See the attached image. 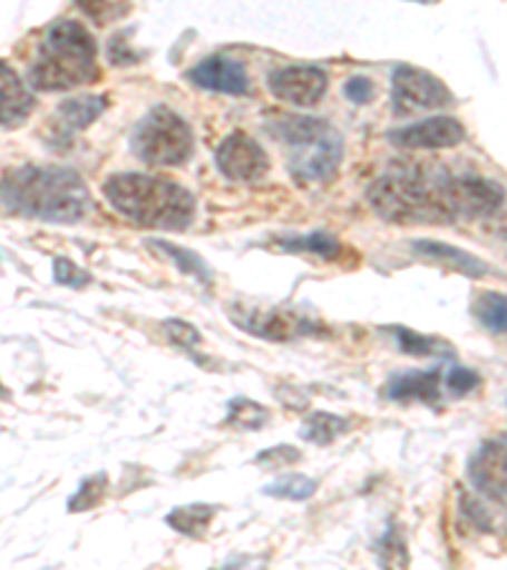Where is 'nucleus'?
I'll return each instance as SVG.
<instances>
[{
	"label": "nucleus",
	"mask_w": 507,
	"mask_h": 570,
	"mask_svg": "<svg viewBox=\"0 0 507 570\" xmlns=\"http://www.w3.org/2000/svg\"><path fill=\"white\" fill-rule=\"evenodd\" d=\"M445 371L431 367V371H413L401 373L386 383V399L391 401H421L437 403L439 401V383Z\"/></svg>",
	"instance_id": "dca6fc26"
},
{
	"label": "nucleus",
	"mask_w": 507,
	"mask_h": 570,
	"mask_svg": "<svg viewBox=\"0 0 507 570\" xmlns=\"http://www.w3.org/2000/svg\"><path fill=\"white\" fill-rule=\"evenodd\" d=\"M254 462L260 466H266V469H284V466H292V464L300 462V452H298V449L282 444V446L266 449V452L256 456Z\"/></svg>",
	"instance_id": "c756f323"
},
{
	"label": "nucleus",
	"mask_w": 507,
	"mask_h": 570,
	"mask_svg": "<svg viewBox=\"0 0 507 570\" xmlns=\"http://www.w3.org/2000/svg\"><path fill=\"white\" fill-rule=\"evenodd\" d=\"M469 482L490 500H507V434L479 444L467 466Z\"/></svg>",
	"instance_id": "9d476101"
},
{
	"label": "nucleus",
	"mask_w": 507,
	"mask_h": 570,
	"mask_svg": "<svg viewBox=\"0 0 507 570\" xmlns=\"http://www.w3.org/2000/svg\"><path fill=\"white\" fill-rule=\"evenodd\" d=\"M107 109V97L95 95V97H74L69 102H61L57 115L49 119V127L57 140H69L81 130H87L91 122L105 115Z\"/></svg>",
	"instance_id": "4468645a"
},
{
	"label": "nucleus",
	"mask_w": 507,
	"mask_h": 570,
	"mask_svg": "<svg viewBox=\"0 0 507 570\" xmlns=\"http://www.w3.org/2000/svg\"><path fill=\"white\" fill-rule=\"evenodd\" d=\"M133 153L147 165L173 168L191 158L193 132L175 109L158 105L137 122L133 132Z\"/></svg>",
	"instance_id": "423d86ee"
},
{
	"label": "nucleus",
	"mask_w": 507,
	"mask_h": 570,
	"mask_svg": "<svg viewBox=\"0 0 507 570\" xmlns=\"http://www.w3.org/2000/svg\"><path fill=\"white\" fill-rule=\"evenodd\" d=\"M413 252L427 256V259L437 262L441 266H447V269H455L459 274H465V277H472V279H482L487 272V264L482 259H477L469 252L457 249V246H449V244H441V242H429V238H419V242H413Z\"/></svg>",
	"instance_id": "f3484780"
},
{
	"label": "nucleus",
	"mask_w": 507,
	"mask_h": 570,
	"mask_svg": "<svg viewBox=\"0 0 507 570\" xmlns=\"http://www.w3.org/2000/svg\"><path fill=\"white\" fill-rule=\"evenodd\" d=\"M348 431H350L348 419L335 416V413H328V411H315L302 421L300 436L315 446H328L333 444L335 439L348 434Z\"/></svg>",
	"instance_id": "a211bd4d"
},
{
	"label": "nucleus",
	"mask_w": 507,
	"mask_h": 570,
	"mask_svg": "<svg viewBox=\"0 0 507 570\" xmlns=\"http://www.w3.org/2000/svg\"><path fill=\"white\" fill-rule=\"evenodd\" d=\"M79 8L85 13H89L99 23H105V21H109V18H117V16H125L127 13V6H109V3H91V6L89 3H81Z\"/></svg>",
	"instance_id": "473e14b6"
},
{
	"label": "nucleus",
	"mask_w": 507,
	"mask_h": 570,
	"mask_svg": "<svg viewBox=\"0 0 507 570\" xmlns=\"http://www.w3.org/2000/svg\"><path fill=\"white\" fill-rule=\"evenodd\" d=\"M91 79H97L95 36L71 18L51 23L29 67V85L39 91H67Z\"/></svg>",
	"instance_id": "20e7f679"
},
{
	"label": "nucleus",
	"mask_w": 507,
	"mask_h": 570,
	"mask_svg": "<svg viewBox=\"0 0 507 570\" xmlns=\"http://www.w3.org/2000/svg\"><path fill=\"white\" fill-rule=\"evenodd\" d=\"M315 492H318V482L310 480V476H304V474H290V476H284V480H280V482L264 487L266 498L292 500V502L308 500Z\"/></svg>",
	"instance_id": "a878e982"
},
{
	"label": "nucleus",
	"mask_w": 507,
	"mask_h": 570,
	"mask_svg": "<svg viewBox=\"0 0 507 570\" xmlns=\"http://www.w3.org/2000/svg\"><path fill=\"white\" fill-rule=\"evenodd\" d=\"M147 246H153V249L168 254L170 259H173V264L178 266L183 274H191V277H196L203 284H211V279H214V274H211L208 264L203 262L198 254L183 249V246H175V244L163 242V238H153V242H147Z\"/></svg>",
	"instance_id": "412c9836"
},
{
	"label": "nucleus",
	"mask_w": 507,
	"mask_h": 570,
	"mask_svg": "<svg viewBox=\"0 0 507 570\" xmlns=\"http://www.w3.org/2000/svg\"><path fill=\"white\" fill-rule=\"evenodd\" d=\"M107 494V474H91L85 482L79 484V490L74 492V498H69V512H87L95 510L97 504L105 500Z\"/></svg>",
	"instance_id": "bb28decb"
},
{
	"label": "nucleus",
	"mask_w": 507,
	"mask_h": 570,
	"mask_svg": "<svg viewBox=\"0 0 507 570\" xmlns=\"http://www.w3.org/2000/svg\"><path fill=\"white\" fill-rule=\"evenodd\" d=\"M272 135L290 147V170L302 183L328 180L343 160V137L325 119L282 117Z\"/></svg>",
	"instance_id": "39448f33"
},
{
	"label": "nucleus",
	"mask_w": 507,
	"mask_h": 570,
	"mask_svg": "<svg viewBox=\"0 0 507 570\" xmlns=\"http://www.w3.org/2000/svg\"><path fill=\"white\" fill-rule=\"evenodd\" d=\"M107 204L119 216L135 220L143 228L186 232L196 218V198L181 183L143 176V173H117L101 186Z\"/></svg>",
	"instance_id": "7ed1b4c3"
},
{
	"label": "nucleus",
	"mask_w": 507,
	"mask_h": 570,
	"mask_svg": "<svg viewBox=\"0 0 507 570\" xmlns=\"http://www.w3.org/2000/svg\"><path fill=\"white\" fill-rule=\"evenodd\" d=\"M188 79L201 89L221 91V95L242 97L248 91V73L244 63L226 57H208L198 61L188 71Z\"/></svg>",
	"instance_id": "ddd939ff"
},
{
	"label": "nucleus",
	"mask_w": 507,
	"mask_h": 570,
	"mask_svg": "<svg viewBox=\"0 0 507 570\" xmlns=\"http://www.w3.org/2000/svg\"><path fill=\"white\" fill-rule=\"evenodd\" d=\"M391 333L396 337V343H399L401 353H406V355H417V357H429V355L451 357V355H455L451 345L445 343V340H439V337L419 335V333H413V330L403 327V325L391 327Z\"/></svg>",
	"instance_id": "aec40b11"
},
{
	"label": "nucleus",
	"mask_w": 507,
	"mask_h": 570,
	"mask_svg": "<svg viewBox=\"0 0 507 570\" xmlns=\"http://www.w3.org/2000/svg\"><path fill=\"white\" fill-rule=\"evenodd\" d=\"M33 105L36 99L31 89L23 85L21 77L8 63H3L0 67V119H3L6 130L23 125L33 112Z\"/></svg>",
	"instance_id": "2eb2a0df"
},
{
	"label": "nucleus",
	"mask_w": 507,
	"mask_h": 570,
	"mask_svg": "<svg viewBox=\"0 0 507 570\" xmlns=\"http://www.w3.org/2000/svg\"><path fill=\"white\" fill-rule=\"evenodd\" d=\"M216 518V508H211V504H186V508H175L165 522L173 530H178L181 535H188V538H201L203 532L208 530L211 520Z\"/></svg>",
	"instance_id": "6ab92c4d"
},
{
	"label": "nucleus",
	"mask_w": 507,
	"mask_h": 570,
	"mask_svg": "<svg viewBox=\"0 0 507 570\" xmlns=\"http://www.w3.org/2000/svg\"><path fill=\"white\" fill-rule=\"evenodd\" d=\"M6 214L77 224L91 210V196L79 173L53 165H23L3 178Z\"/></svg>",
	"instance_id": "f03ea898"
},
{
	"label": "nucleus",
	"mask_w": 507,
	"mask_h": 570,
	"mask_svg": "<svg viewBox=\"0 0 507 570\" xmlns=\"http://www.w3.org/2000/svg\"><path fill=\"white\" fill-rule=\"evenodd\" d=\"M280 246L284 252L315 254V256H320V259H335V256L340 254V242L335 236H330L325 232L298 236V238H282Z\"/></svg>",
	"instance_id": "5701e85b"
},
{
	"label": "nucleus",
	"mask_w": 507,
	"mask_h": 570,
	"mask_svg": "<svg viewBox=\"0 0 507 570\" xmlns=\"http://www.w3.org/2000/svg\"><path fill=\"white\" fill-rule=\"evenodd\" d=\"M391 109L396 117L431 112L451 105V91L435 73L401 63L391 77Z\"/></svg>",
	"instance_id": "0eeeda50"
},
{
	"label": "nucleus",
	"mask_w": 507,
	"mask_h": 570,
	"mask_svg": "<svg viewBox=\"0 0 507 570\" xmlns=\"http://www.w3.org/2000/svg\"><path fill=\"white\" fill-rule=\"evenodd\" d=\"M447 385L455 395H467L469 391H475L479 385V375L475 371H469L465 365H455L447 373Z\"/></svg>",
	"instance_id": "7c9ffc66"
},
{
	"label": "nucleus",
	"mask_w": 507,
	"mask_h": 570,
	"mask_svg": "<svg viewBox=\"0 0 507 570\" xmlns=\"http://www.w3.org/2000/svg\"><path fill=\"white\" fill-rule=\"evenodd\" d=\"M270 89L276 99L294 107L318 105L328 91V73L318 67H284L270 77Z\"/></svg>",
	"instance_id": "9b49d317"
},
{
	"label": "nucleus",
	"mask_w": 507,
	"mask_h": 570,
	"mask_svg": "<svg viewBox=\"0 0 507 570\" xmlns=\"http://www.w3.org/2000/svg\"><path fill=\"white\" fill-rule=\"evenodd\" d=\"M232 320L244 330V333H252L264 340H274V343H290V340L315 335L320 330L318 322H312L310 317L300 315V312L284 309V307L236 305L232 309Z\"/></svg>",
	"instance_id": "6e6552de"
},
{
	"label": "nucleus",
	"mask_w": 507,
	"mask_h": 570,
	"mask_svg": "<svg viewBox=\"0 0 507 570\" xmlns=\"http://www.w3.org/2000/svg\"><path fill=\"white\" fill-rule=\"evenodd\" d=\"M163 330H165V335H168L170 343L183 347V351H191L193 345L201 343V333H198L196 327L191 325V322H183V320H165V322H163Z\"/></svg>",
	"instance_id": "c85d7f7f"
},
{
	"label": "nucleus",
	"mask_w": 507,
	"mask_h": 570,
	"mask_svg": "<svg viewBox=\"0 0 507 570\" xmlns=\"http://www.w3.org/2000/svg\"><path fill=\"white\" fill-rule=\"evenodd\" d=\"M266 419H270V413H266L262 403H254L248 399H236L228 403L226 424H232L234 429L256 431L266 424Z\"/></svg>",
	"instance_id": "393cba45"
},
{
	"label": "nucleus",
	"mask_w": 507,
	"mask_h": 570,
	"mask_svg": "<svg viewBox=\"0 0 507 570\" xmlns=\"http://www.w3.org/2000/svg\"><path fill=\"white\" fill-rule=\"evenodd\" d=\"M368 204L383 220L399 226L462 220L459 176L447 170L406 168L386 173L368 188Z\"/></svg>",
	"instance_id": "f257e3e1"
},
{
	"label": "nucleus",
	"mask_w": 507,
	"mask_h": 570,
	"mask_svg": "<svg viewBox=\"0 0 507 570\" xmlns=\"http://www.w3.org/2000/svg\"><path fill=\"white\" fill-rule=\"evenodd\" d=\"M389 140L406 150H449L465 140V127L455 117H429L389 132Z\"/></svg>",
	"instance_id": "f8f14e48"
},
{
	"label": "nucleus",
	"mask_w": 507,
	"mask_h": 570,
	"mask_svg": "<svg viewBox=\"0 0 507 570\" xmlns=\"http://www.w3.org/2000/svg\"><path fill=\"white\" fill-rule=\"evenodd\" d=\"M475 315L490 333H507V297L497 292L479 294L475 302Z\"/></svg>",
	"instance_id": "b1692460"
},
{
	"label": "nucleus",
	"mask_w": 507,
	"mask_h": 570,
	"mask_svg": "<svg viewBox=\"0 0 507 570\" xmlns=\"http://www.w3.org/2000/svg\"><path fill=\"white\" fill-rule=\"evenodd\" d=\"M343 91H345V97L350 99V102L365 105V102H371L376 89H373V81L368 77H353V79L345 81Z\"/></svg>",
	"instance_id": "2f4dec72"
},
{
	"label": "nucleus",
	"mask_w": 507,
	"mask_h": 570,
	"mask_svg": "<svg viewBox=\"0 0 507 570\" xmlns=\"http://www.w3.org/2000/svg\"><path fill=\"white\" fill-rule=\"evenodd\" d=\"M216 168L224 178L236 183H254L266 176L270 158L264 147L244 132H234L221 140L216 150Z\"/></svg>",
	"instance_id": "1a4fd4ad"
},
{
	"label": "nucleus",
	"mask_w": 507,
	"mask_h": 570,
	"mask_svg": "<svg viewBox=\"0 0 507 570\" xmlns=\"http://www.w3.org/2000/svg\"><path fill=\"white\" fill-rule=\"evenodd\" d=\"M376 558L383 570H409V550L399 528H389L376 542Z\"/></svg>",
	"instance_id": "4be33fe9"
},
{
	"label": "nucleus",
	"mask_w": 507,
	"mask_h": 570,
	"mask_svg": "<svg viewBox=\"0 0 507 570\" xmlns=\"http://www.w3.org/2000/svg\"><path fill=\"white\" fill-rule=\"evenodd\" d=\"M53 279L64 284V287H85V284L91 282V274L67 259V256H59V259H53Z\"/></svg>",
	"instance_id": "cd10ccee"
}]
</instances>
